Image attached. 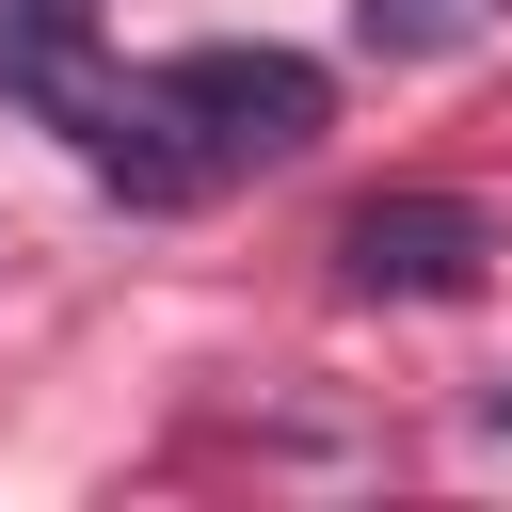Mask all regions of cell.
<instances>
[{"mask_svg":"<svg viewBox=\"0 0 512 512\" xmlns=\"http://www.w3.org/2000/svg\"><path fill=\"white\" fill-rule=\"evenodd\" d=\"M144 112H160V160H176V192L208 208L224 176H272V160H304V144L336 128V80H320L304 48H176V64H144Z\"/></svg>","mask_w":512,"mask_h":512,"instance_id":"7a4b0ae2","label":"cell"},{"mask_svg":"<svg viewBox=\"0 0 512 512\" xmlns=\"http://www.w3.org/2000/svg\"><path fill=\"white\" fill-rule=\"evenodd\" d=\"M512 0H352V48H384V64H432V48H480Z\"/></svg>","mask_w":512,"mask_h":512,"instance_id":"277c9868","label":"cell"},{"mask_svg":"<svg viewBox=\"0 0 512 512\" xmlns=\"http://www.w3.org/2000/svg\"><path fill=\"white\" fill-rule=\"evenodd\" d=\"M480 432H496V448H512V384H496V400H480Z\"/></svg>","mask_w":512,"mask_h":512,"instance_id":"5b68a950","label":"cell"},{"mask_svg":"<svg viewBox=\"0 0 512 512\" xmlns=\"http://www.w3.org/2000/svg\"><path fill=\"white\" fill-rule=\"evenodd\" d=\"M0 96L128 208H192L176 160H160V112H144V64L96 48V0H0Z\"/></svg>","mask_w":512,"mask_h":512,"instance_id":"6da1fadb","label":"cell"},{"mask_svg":"<svg viewBox=\"0 0 512 512\" xmlns=\"http://www.w3.org/2000/svg\"><path fill=\"white\" fill-rule=\"evenodd\" d=\"M336 272H352L368 304H464V288L496 272V208H480V192H368V208L336 224Z\"/></svg>","mask_w":512,"mask_h":512,"instance_id":"3957f363","label":"cell"}]
</instances>
